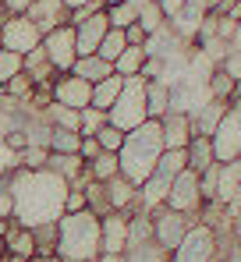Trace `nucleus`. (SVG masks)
Segmentation results:
<instances>
[{
  "instance_id": "nucleus-1",
  "label": "nucleus",
  "mask_w": 241,
  "mask_h": 262,
  "mask_svg": "<svg viewBox=\"0 0 241 262\" xmlns=\"http://www.w3.org/2000/svg\"><path fill=\"white\" fill-rule=\"evenodd\" d=\"M7 188L14 195V220L22 227H39L53 223L64 216V195H68V181L53 170H25L14 167L7 170Z\"/></svg>"
},
{
  "instance_id": "nucleus-2",
  "label": "nucleus",
  "mask_w": 241,
  "mask_h": 262,
  "mask_svg": "<svg viewBox=\"0 0 241 262\" xmlns=\"http://www.w3.org/2000/svg\"><path fill=\"white\" fill-rule=\"evenodd\" d=\"M103 255L99 216L92 209L64 213L57 220V259L61 262H96Z\"/></svg>"
},
{
  "instance_id": "nucleus-3",
  "label": "nucleus",
  "mask_w": 241,
  "mask_h": 262,
  "mask_svg": "<svg viewBox=\"0 0 241 262\" xmlns=\"http://www.w3.org/2000/svg\"><path fill=\"white\" fill-rule=\"evenodd\" d=\"M160 156H163V128H160V121L149 117L146 124H138L135 131L124 135V145H120V152H117L120 174L128 177L131 184H142L146 177L156 170Z\"/></svg>"
},
{
  "instance_id": "nucleus-4",
  "label": "nucleus",
  "mask_w": 241,
  "mask_h": 262,
  "mask_svg": "<svg viewBox=\"0 0 241 262\" xmlns=\"http://www.w3.org/2000/svg\"><path fill=\"white\" fill-rule=\"evenodd\" d=\"M107 121L120 131H135L138 124L149 121V110H146V78L142 75L124 78V89H120L117 103L107 110Z\"/></svg>"
},
{
  "instance_id": "nucleus-5",
  "label": "nucleus",
  "mask_w": 241,
  "mask_h": 262,
  "mask_svg": "<svg viewBox=\"0 0 241 262\" xmlns=\"http://www.w3.org/2000/svg\"><path fill=\"white\" fill-rule=\"evenodd\" d=\"M220 255V234L206 223H192L185 241L170 252V262H216Z\"/></svg>"
},
{
  "instance_id": "nucleus-6",
  "label": "nucleus",
  "mask_w": 241,
  "mask_h": 262,
  "mask_svg": "<svg viewBox=\"0 0 241 262\" xmlns=\"http://www.w3.org/2000/svg\"><path fill=\"white\" fill-rule=\"evenodd\" d=\"M213 149H216V163L241 160V96H234L227 103V114H224L220 128L213 131Z\"/></svg>"
},
{
  "instance_id": "nucleus-7",
  "label": "nucleus",
  "mask_w": 241,
  "mask_h": 262,
  "mask_svg": "<svg viewBox=\"0 0 241 262\" xmlns=\"http://www.w3.org/2000/svg\"><path fill=\"white\" fill-rule=\"evenodd\" d=\"M149 216H153V241L160 245L163 252H174V248L185 241V234L192 230V223H195V216H185V213H177V209H170V206L153 209Z\"/></svg>"
},
{
  "instance_id": "nucleus-8",
  "label": "nucleus",
  "mask_w": 241,
  "mask_h": 262,
  "mask_svg": "<svg viewBox=\"0 0 241 262\" xmlns=\"http://www.w3.org/2000/svg\"><path fill=\"white\" fill-rule=\"evenodd\" d=\"M43 50L50 57V64L57 68V75H68L78 60V39H75V25H57L43 36Z\"/></svg>"
},
{
  "instance_id": "nucleus-9",
  "label": "nucleus",
  "mask_w": 241,
  "mask_h": 262,
  "mask_svg": "<svg viewBox=\"0 0 241 262\" xmlns=\"http://www.w3.org/2000/svg\"><path fill=\"white\" fill-rule=\"evenodd\" d=\"M0 36H4V50H14L22 57L43 46V29L29 14H7V21L0 25Z\"/></svg>"
},
{
  "instance_id": "nucleus-10",
  "label": "nucleus",
  "mask_w": 241,
  "mask_h": 262,
  "mask_svg": "<svg viewBox=\"0 0 241 262\" xmlns=\"http://www.w3.org/2000/svg\"><path fill=\"white\" fill-rule=\"evenodd\" d=\"M167 206L185 213V216H195L199 223V209H202V181L195 170H181L170 184V195H167Z\"/></svg>"
},
{
  "instance_id": "nucleus-11",
  "label": "nucleus",
  "mask_w": 241,
  "mask_h": 262,
  "mask_svg": "<svg viewBox=\"0 0 241 262\" xmlns=\"http://www.w3.org/2000/svg\"><path fill=\"white\" fill-rule=\"evenodd\" d=\"M53 103H64V106H71V110H85V106H92V82H85L78 78L75 71H68V75H57L53 78Z\"/></svg>"
},
{
  "instance_id": "nucleus-12",
  "label": "nucleus",
  "mask_w": 241,
  "mask_h": 262,
  "mask_svg": "<svg viewBox=\"0 0 241 262\" xmlns=\"http://www.w3.org/2000/svg\"><path fill=\"white\" fill-rule=\"evenodd\" d=\"M107 32H110V18H107V7H103V11H96L92 18L78 21V25H75V39H78V57H89V53H96Z\"/></svg>"
},
{
  "instance_id": "nucleus-13",
  "label": "nucleus",
  "mask_w": 241,
  "mask_h": 262,
  "mask_svg": "<svg viewBox=\"0 0 241 262\" xmlns=\"http://www.w3.org/2000/svg\"><path fill=\"white\" fill-rule=\"evenodd\" d=\"M99 234H103V255H124L128 252V216L110 209L99 216Z\"/></svg>"
},
{
  "instance_id": "nucleus-14",
  "label": "nucleus",
  "mask_w": 241,
  "mask_h": 262,
  "mask_svg": "<svg viewBox=\"0 0 241 262\" xmlns=\"http://www.w3.org/2000/svg\"><path fill=\"white\" fill-rule=\"evenodd\" d=\"M103 188H107V202H110V209H117V213H124V216L138 213V184H131L124 174L103 181Z\"/></svg>"
},
{
  "instance_id": "nucleus-15",
  "label": "nucleus",
  "mask_w": 241,
  "mask_h": 262,
  "mask_svg": "<svg viewBox=\"0 0 241 262\" xmlns=\"http://www.w3.org/2000/svg\"><path fill=\"white\" fill-rule=\"evenodd\" d=\"M29 18L39 25L43 36H46V32L57 29V25H71V7H68L64 0H32Z\"/></svg>"
},
{
  "instance_id": "nucleus-16",
  "label": "nucleus",
  "mask_w": 241,
  "mask_h": 262,
  "mask_svg": "<svg viewBox=\"0 0 241 262\" xmlns=\"http://www.w3.org/2000/svg\"><path fill=\"white\" fill-rule=\"evenodd\" d=\"M160 128H163V149H188V142L195 138L192 117H188V114H177V110L163 114Z\"/></svg>"
},
{
  "instance_id": "nucleus-17",
  "label": "nucleus",
  "mask_w": 241,
  "mask_h": 262,
  "mask_svg": "<svg viewBox=\"0 0 241 262\" xmlns=\"http://www.w3.org/2000/svg\"><path fill=\"white\" fill-rule=\"evenodd\" d=\"M224 114H227V103H220V99H206L199 110L188 114V117H192V131H195V135H206V138H213V131L220 128V121H224Z\"/></svg>"
},
{
  "instance_id": "nucleus-18",
  "label": "nucleus",
  "mask_w": 241,
  "mask_h": 262,
  "mask_svg": "<svg viewBox=\"0 0 241 262\" xmlns=\"http://www.w3.org/2000/svg\"><path fill=\"white\" fill-rule=\"evenodd\" d=\"M4 252L18 255V259H32L36 255V234H32V227H22L14 220L11 230H7V237H4Z\"/></svg>"
},
{
  "instance_id": "nucleus-19",
  "label": "nucleus",
  "mask_w": 241,
  "mask_h": 262,
  "mask_svg": "<svg viewBox=\"0 0 241 262\" xmlns=\"http://www.w3.org/2000/svg\"><path fill=\"white\" fill-rule=\"evenodd\" d=\"M202 18H206V7H199V4H185V7H181L174 18H167V21H170V29H174L177 36H185L188 43H195Z\"/></svg>"
},
{
  "instance_id": "nucleus-20",
  "label": "nucleus",
  "mask_w": 241,
  "mask_h": 262,
  "mask_svg": "<svg viewBox=\"0 0 241 262\" xmlns=\"http://www.w3.org/2000/svg\"><path fill=\"white\" fill-rule=\"evenodd\" d=\"M46 170H53V174H61L68 184H75L78 177H89V167H85V160H82L78 152H50V160H46Z\"/></svg>"
},
{
  "instance_id": "nucleus-21",
  "label": "nucleus",
  "mask_w": 241,
  "mask_h": 262,
  "mask_svg": "<svg viewBox=\"0 0 241 262\" xmlns=\"http://www.w3.org/2000/svg\"><path fill=\"white\" fill-rule=\"evenodd\" d=\"M25 75H29L36 85H53L57 68L50 64V57H46V50H43V46H36L32 53H25Z\"/></svg>"
},
{
  "instance_id": "nucleus-22",
  "label": "nucleus",
  "mask_w": 241,
  "mask_h": 262,
  "mask_svg": "<svg viewBox=\"0 0 241 262\" xmlns=\"http://www.w3.org/2000/svg\"><path fill=\"white\" fill-rule=\"evenodd\" d=\"M213 163H216L213 138H206V135H195V138L188 142V170H195V174H206Z\"/></svg>"
},
{
  "instance_id": "nucleus-23",
  "label": "nucleus",
  "mask_w": 241,
  "mask_h": 262,
  "mask_svg": "<svg viewBox=\"0 0 241 262\" xmlns=\"http://www.w3.org/2000/svg\"><path fill=\"white\" fill-rule=\"evenodd\" d=\"M71 71H75L78 78H85V82H92V85H96V82H103V78H110V75H114V64H110V60H103L99 53H89V57H78V60H75V68H71Z\"/></svg>"
},
{
  "instance_id": "nucleus-24",
  "label": "nucleus",
  "mask_w": 241,
  "mask_h": 262,
  "mask_svg": "<svg viewBox=\"0 0 241 262\" xmlns=\"http://www.w3.org/2000/svg\"><path fill=\"white\" fill-rule=\"evenodd\" d=\"M206 92L209 99H220V103H231L234 96H241V85L224 71V68H213V75L206 78Z\"/></svg>"
},
{
  "instance_id": "nucleus-25",
  "label": "nucleus",
  "mask_w": 241,
  "mask_h": 262,
  "mask_svg": "<svg viewBox=\"0 0 241 262\" xmlns=\"http://www.w3.org/2000/svg\"><path fill=\"white\" fill-rule=\"evenodd\" d=\"M146 110L153 121L170 114V85L167 82H146Z\"/></svg>"
},
{
  "instance_id": "nucleus-26",
  "label": "nucleus",
  "mask_w": 241,
  "mask_h": 262,
  "mask_svg": "<svg viewBox=\"0 0 241 262\" xmlns=\"http://www.w3.org/2000/svg\"><path fill=\"white\" fill-rule=\"evenodd\" d=\"M153 241V216L146 209L131 213L128 216V248H138V245H149Z\"/></svg>"
},
{
  "instance_id": "nucleus-27",
  "label": "nucleus",
  "mask_w": 241,
  "mask_h": 262,
  "mask_svg": "<svg viewBox=\"0 0 241 262\" xmlns=\"http://www.w3.org/2000/svg\"><path fill=\"white\" fill-rule=\"evenodd\" d=\"M146 46H124V53H120L117 60H114V75L120 78H131V75H142V64H146Z\"/></svg>"
},
{
  "instance_id": "nucleus-28",
  "label": "nucleus",
  "mask_w": 241,
  "mask_h": 262,
  "mask_svg": "<svg viewBox=\"0 0 241 262\" xmlns=\"http://www.w3.org/2000/svg\"><path fill=\"white\" fill-rule=\"evenodd\" d=\"M120 89H124V78H120V75H110V78L96 82V85H92V106H99V110H110V106L117 103Z\"/></svg>"
},
{
  "instance_id": "nucleus-29",
  "label": "nucleus",
  "mask_w": 241,
  "mask_h": 262,
  "mask_svg": "<svg viewBox=\"0 0 241 262\" xmlns=\"http://www.w3.org/2000/svg\"><path fill=\"white\" fill-rule=\"evenodd\" d=\"M43 117H46L50 128L78 131V110H71V106H64V103H50V106L43 110ZM78 135H82V131H78Z\"/></svg>"
},
{
  "instance_id": "nucleus-30",
  "label": "nucleus",
  "mask_w": 241,
  "mask_h": 262,
  "mask_svg": "<svg viewBox=\"0 0 241 262\" xmlns=\"http://www.w3.org/2000/svg\"><path fill=\"white\" fill-rule=\"evenodd\" d=\"M89 167V177L92 181H110V177H117L120 174V160H117V152H99L92 163H85Z\"/></svg>"
},
{
  "instance_id": "nucleus-31",
  "label": "nucleus",
  "mask_w": 241,
  "mask_h": 262,
  "mask_svg": "<svg viewBox=\"0 0 241 262\" xmlns=\"http://www.w3.org/2000/svg\"><path fill=\"white\" fill-rule=\"evenodd\" d=\"M107 18H110V29H128V25L138 21V7H135V0L107 4Z\"/></svg>"
},
{
  "instance_id": "nucleus-32",
  "label": "nucleus",
  "mask_w": 241,
  "mask_h": 262,
  "mask_svg": "<svg viewBox=\"0 0 241 262\" xmlns=\"http://www.w3.org/2000/svg\"><path fill=\"white\" fill-rule=\"evenodd\" d=\"M82 145V135L78 131H68V128H53L50 131V152H78Z\"/></svg>"
},
{
  "instance_id": "nucleus-33",
  "label": "nucleus",
  "mask_w": 241,
  "mask_h": 262,
  "mask_svg": "<svg viewBox=\"0 0 241 262\" xmlns=\"http://www.w3.org/2000/svg\"><path fill=\"white\" fill-rule=\"evenodd\" d=\"M124 46H128V36H124V29H110V32L103 36V43H99V50H96V53H99L103 60H110V64H114L120 53H124Z\"/></svg>"
},
{
  "instance_id": "nucleus-34",
  "label": "nucleus",
  "mask_w": 241,
  "mask_h": 262,
  "mask_svg": "<svg viewBox=\"0 0 241 262\" xmlns=\"http://www.w3.org/2000/svg\"><path fill=\"white\" fill-rule=\"evenodd\" d=\"M32 234H36V255H57V220L32 227Z\"/></svg>"
},
{
  "instance_id": "nucleus-35",
  "label": "nucleus",
  "mask_w": 241,
  "mask_h": 262,
  "mask_svg": "<svg viewBox=\"0 0 241 262\" xmlns=\"http://www.w3.org/2000/svg\"><path fill=\"white\" fill-rule=\"evenodd\" d=\"M85 202H89V209H92L96 216H107V213H110V202H107V188H103V181H89V184H85Z\"/></svg>"
},
{
  "instance_id": "nucleus-36",
  "label": "nucleus",
  "mask_w": 241,
  "mask_h": 262,
  "mask_svg": "<svg viewBox=\"0 0 241 262\" xmlns=\"http://www.w3.org/2000/svg\"><path fill=\"white\" fill-rule=\"evenodd\" d=\"M22 71H25V57L14 53V50H0V85H7Z\"/></svg>"
},
{
  "instance_id": "nucleus-37",
  "label": "nucleus",
  "mask_w": 241,
  "mask_h": 262,
  "mask_svg": "<svg viewBox=\"0 0 241 262\" xmlns=\"http://www.w3.org/2000/svg\"><path fill=\"white\" fill-rule=\"evenodd\" d=\"M124 255H128V262H170V252H163L156 241L138 245V248H128Z\"/></svg>"
},
{
  "instance_id": "nucleus-38",
  "label": "nucleus",
  "mask_w": 241,
  "mask_h": 262,
  "mask_svg": "<svg viewBox=\"0 0 241 262\" xmlns=\"http://www.w3.org/2000/svg\"><path fill=\"white\" fill-rule=\"evenodd\" d=\"M103 124H110V121H107V110H99V106H85V110H78V131L82 135H96Z\"/></svg>"
},
{
  "instance_id": "nucleus-39",
  "label": "nucleus",
  "mask_w": 241,
  "mask_h": 262,
  "mask_svg": "<svg viewBox=\"0 0 241 262\" xmlns=\"http://www.w3.org/2000/svg\"><path fill=\"white\" fill-rule=\"evenodd\" d=\"M46 160H50V149L46 145H25L18 152V167H25V170H43Z\"/></svg>"
},
{
  "instance_id": "nucleus-40",
  "label": "nucleus",
  "mask_w": 241,
  "mask_h": 262,
  "mask_svg": "<svg viewBox=\"0 0 241 262\" xmlns=\"http://www.w3.org/2000/svg\"><path fill=\"white\" fill-rule=\"evenodd\" d=\"M124 135H128V131L114 128V124H103V128L96 131V142H99V149H103V152H120V145H124Z\"/></svg>"
},
{
  "instance_id": "nucleus-41",
  "label": "nucleus",
  "mask_w": 241,
  "mask_h": 262,
  "mask_svg": "<svg viewBox=\"0 0 241 262\" xmlns=\"http://www.w3.org/2000/svg\"><path fill=\"white\" fill-rule=\"evenodd\" d=\"M32 89H36V82L22 71V75H14L7 85H4V92L11 96V99H18V103H29V96H32Z\"/></svg>"
},
{
  "instance_id": "nucleus-42",
  "label": "nucleus",
  "mask_w": 241,
  "mask_h": 262,
  "mask_svg": "<svg viewBox=\"0 0 241 262\" xmlns=\"http://www.w3.org/2000/svg\"><path fill=\"white\" fill-rule=\"evenodd\" d=\"M82 209H89V202H85V188L68 184V195H64V213H82Z\"/></svg>"
},
{
  "instance_id": "nucleus-43",
  "label": "nucleus",
  "mask_w": 241,
  "mask_h": 262,
  "mask_svg": "<svg viewBox=\"0 0 241 262\" xmlns=\"http://www.w3.org/2000/svg\"><path fill=\"white\" fill-rule=\"evenodd\" d=\"M220 68H224V71H227V75L241 85V50H238V46H231V50H227V57L220 60Z\"/></svg>"
},
{
  "instance_id": "nucleus-44",
  "label": "nucleus",
  "mask_w": 241,
  "mask_h": 262,
  "mask_svg": "<svg viewBox=\"0 0 241 262\" xmlns=\"http://www.w3.org/2000/svg\"><path fill=\"white\" fill-rule=\"evenodd\" d=\"M0 220H14V195L7 188V174L0 177Z\"/></svg>"
},
{
  "instance_id": "nucleus-45",
  "label": "nucleus",
  "mask_w": 241,
  "mask_h": 262,
  "mask_svg": "<svg viewBox=\"0 0 241 262\" xmlns=\"http://www.w3.org/2000/svg\"><path fill=\"white\" fill-rule=\"evenodd\" d=\"M99 152H103V149H99L96 135H82V145H78V156H82V160H85V163H92Z\"/></svg>"
},
{
  "instance_id": "nucleus-46",
  "label": "nucleus",
  "mask_w": 241,
  "mask_h": 262,
  "mask_svg": "<svg viewBox=\"0 0 241 262\" xmlns=\"http://www.w3.org/2000/svg\"><path fill=\"white\" fill-rule=\"evenodd\" d=\"M124 36H128V46H146V39H149V32L135 21V25H128L124 29Z\"/></svg>"
},
{
  "instance_id": "nucleus-47",
  "label": "nucleus",
  "mask_w": 241,
  "mask_h": 262,
  "mask_svg": "<svg viewBox=\"0 0 241 262\" xmlns=\"http://www.w3.org/2000/svg\"><path fill=\"white\" fill-rule=\"evenodd\" d=\"M29 7H32V0H4L7 14H29Z\"/></svg>"
},
{
  "instance_id": "nucleus-48",
  "label": "nucleus",
  "mask_w": 241,
  "mask_h": 262,
  "mask_svg": "<svg viewBox=\"0 0 241 262\" xmlns=\"http://www.w3.org/2000/svg\"><path fill=\"white\" fill-rule=\"evenodd\" d=\"M156 4L163 7V14H167V18H174V14H177V11H181L188 0H156Z\"/></svg>"
},
{
  "instance_id": "nucleus-49",
  "label": "nucleus",
  "mask_w": 241,
  "mask_h": 262,
  "mask_svg": "<svg viewBox=\"0 0 241 262\" xmlns=\"http://www.w3.org/2000/svg\"><path fill=\"white\" fill-rule=\"evenodd\" d=\"M96 262H128V255H99Z\"/></svg>"
},
{
  "instance_id": "nucleus-50",
  "label": "nucleus",
  "mask_w": 241,
  "mask_h": 262,
  "mask_svg": "<svg viewBox=\"0 0 241 262\" xmlns=\"http://www.w3.org/2000/svg\"><path fill=\"white\" fill-rule=\"evenodd\" d=\"M29 262H61V259H57V255H32Z\"/></svg>"
},
{
  "instance_id": "nucleus-51",
  "label": "nucleus",
  "mask_w": 241,
  "mask_h": 262,
  "mask_svg": "<svg viewBox=\"0 0 241 262\" xmlns=\"http://www.w3.org/2000/svg\"><path fill=\"white\" fill-rule=\"evenodd\" d=\"M64 4H68V7L75 11V7H85V4H92V0H64Z\"/></svg>"
},
{
  "instance_id": "nucleus-52",
  "label": "nucleus",
  "mask_w": 241,
  "mask_h": 262,
  "mask_svg": "<svg viewBox=\"0 0 241 262\" xmlns=\"http://www.w3.org/2000/svg\"><path fill=\"white\" fill-rule=\"evenodd\" d=\"M103 4H120V0H103Z\"/></svg>"
},
{
  "instance_id": "nucleus-53",
  "label": "nucleus",
  "mask_w": 241,
  "mask_h": 262,
  "mask_svg": "<svg viewBox=\"0 0 241 262\" xmlns=\"http://www.w3.org/2000/svg\"><path fill=\"white\" fill-rule=\"evenodd\" d=\"M0 50H4V36H0Z\"/></svg>"
},
{
  "instance_id": "nucleus-54",
  "label": "nucleus",
  "mask_w": 241,
  "mask_h": 262,
  "mask_svg": "<svg viewBox=\"0 0 241 262\" xmlns=\"http://www.w3.org/2000/svg\"><path fill=\"white\" fill-rule=\"evenodd\" d=\"M0 7H4V0H0Z\"/></svg>"
},
{
  "instance_id": "nucleus-55",
  "label": "nucleus",
  "mask_w": 241,
  "mask_h": 262,
  "mask_svg": "<svg viewBox=\"0 0 241 262\" xmlns=\"http://www.w3.org/2000/svg\"><path fill=\"white\" fill-rule=\"evenodd\" d=\"M0 89H4V85H0Z\"/></svg>"
}]
</instances>
